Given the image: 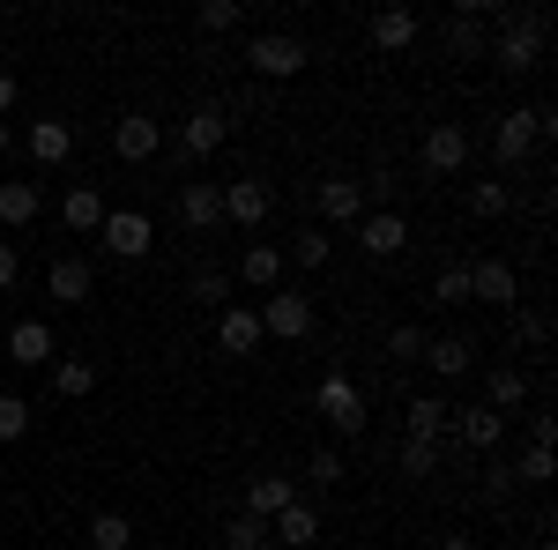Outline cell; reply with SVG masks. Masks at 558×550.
Segmentation results:
<instances>
[{"instance_id":"obj_46","label":"cell","mask_w":558,"mask_h":550,"mask_svg":"<svg viewBox=\"0 0 558 550\" xmlns=\"http://www.w3.org/2000/svg\"><path fill=\"white\" fill-rule=\"evenodd\" d=\"M439 550H476V543L462 536V528H454V536H439Z\"/></svg>"},{"instance_id":"obj_7","label":"cell","mask_w":558,"mask_h":550,"mask_svg":"<svg viewBox=\"0 0 558 550\" xmlns=\"http://www.w3.org/2000/svg\"><path fill=\"white\" fill-rule=\"evenodd\" d=\"M439 45H447V60H454V68H470V60H492V30H484L476 0L447 15V30H439Z\"/></svg>"},{"instance_id":"obj_3","label":"cell","mask_w":558,"mask_h":550,"mask_svg":"<svg viewBox=\"0 0 558 550\" xmlns=\"http://www.w3.org/2000/svg\"><path fill=\"white\" fill-rule=\"evenodd\" d=\"M305 38H291V30H260L254 45H246V68H254L260 83H291V75H305Z\"/></svg>"},{"instance_id":"obj_2","label":"cell","mask_w":558,"mask_h":550,"mask_svg":"<svg viewBox=\"0 0 558 550\" xmlns=\"http://www.w3.org/2000/svg\"><path fill=\"white\" fill-rule=\"evenodd\" d=\"M544 127H551V112L544 105H514V112H499V127H492V157L514 171L536 142H544Z\"/></svg>"},{"instance_id":"obj_35","label":"cell","mask_w":558,"mask_h":550,"mask_svg":"<svg viewBox=\"0 0 558 550\" xmlns=\"http://www.w3.org/2000/svg\"><path fill=\"white\" fill-rule=\"evenodd\" d=\"M89 550H134V521L128 513H89Z\"/></svg>"},{"instance_id":"obj_28","label":"cell","mask_w":558,"mask_h":550,"mask_svg":"<svg viewBox=\"0 0 558 550\" xmlns=\"http://www.w3.org/2000/svg\"><path fill=\"white\" fill-rule=\"evenodd\" d=\"M521 402H529V372H521V365H492V372H484V410L507 417V410H521Z\"/></svg>"},{"instance_id":"obj_12","label":"cell","mask_w":558,"mask_h":550,"mask_svg":"<svg viewBox=\"0 0 558 550\" xmlns=\"http://www.w3.org/2000/svg\"><path fill=\"white\" fill-rule=\"evenodd\" d=\"M223 142H231V112H223V105H194L186 127H179V149H186V157H216Z\"/></svg>"},{"instance_id":"obj_14","label":"cell","mask_w":558,"mask_h":550,"mask_svg":"<svg viewBox=\"0 0 558 550\" xmlns=\"http://www.w3.org/2000/svg\"><path fill=\"white\" fill-rule=\"evenodd\" d=\"M89 291H97V268H89L83 254H60L45 268V297H52V305H89Z\"/></svg>"},{"instance_id":"obj_11","label":"cell","mask_w":558,"mask_h":550,"mask_svg":"<svg viewBox=\"0 0 558 550\" xmlns=\"http://www.w3.org/2000/svg\"><path fill=\"white\" fill-rule=\"evenodd\" d=\"M283 506H299V476H283V468H260V476H246V506L254 521H276Z\"/></svg>"},{"instance_id":"obj_34","label":"cell","mask_w":558,"mask_h":550,"mask_svg":"<svg viewBox=\"0 0 558 550\" xmlns=\"http://www.w3.org/2000/svg\"><path fill=\"white\" fill-rule=\"evenodd\" d=\"M507 476H514V491H544L551 484V447H521Z\"/></svg>"},{"instance_id":"obj_8","label":"cell","mask_w":558,"mask_h":550,"mask_svg":"<svg viewBox=\"0 0 558 550\" xmlns=\"http://www.w3.org/2000/svg\"><path fill=\"white\" fill-rule=\"evenodd\" d=\"M313 201H320V216H328L336 231H357V216H365V179H343V171H328V179L313 186Z\"/></svg>"},{"instance_id":"obj_32","label":"cell","mask_w":558,"mask_h":550,"mask_svg":"<svg viewBox=\"0 0 558 550\" xmlns=\"http://www.w3.org/2000/svg\"><path fill=\"white\" fill-rule=\"evenodd\" d=\"M216 550H268V521H254V513H231V521L216 528Z\"/></svg>"},{"instance_id":"obj_22","label":"cell","mask_w":558,"mask_h":550,"mask_svg":"<svg viewBox=\"0 0 558 550\" xmlns=\"http://www.w3.org/2000/svg\"><path fill=\"white\" fill-rule=\"evenodd\" d=\"M514 297H521V283L507 260H476L470 268V305H514Z\"/></svg>"},{"instance_id":"obj_15","label":"cell","mask_w":558,"mask_h":550,"mask_svg":"<svg viewBox=\"0 0 558 550\" xmlns=\"http://www.w3.org/2000/svg\"><path fill=\"white\" fill-rule=\"evenodd\" d=\"M23 149H31L38 171H60L75 157V127H68V120H31V127H23Z\"/></svg>"},{"instance_id":"obj_30","label":"cell","mask_w":558,"mask_h":550,"mask_svg":"<svg viewBox=\"0 0 558 550\" xmlns=\"http://www.w3.org/2000/svg\"><path fill=\"white\" fill-rule=\"evenodd\" d=\"M52 387H60L68 402H83V394H97V365H89V357H52Z\"/></svg>"},{"instance_id":"obj_21","label":"cell","mask_w":558,"mask_h":550,"mask_svg":"<svg viewBox=\"0 0 558 550\" xmlns=\"http://www.w3.org/2000/svg\"><path fill=\"white\" fill-rule=\"evenodd\" d=\"M447 431H454V410H447L439 394H417V402L402 410V439H439V447H447Z\"/></svg>"},{"instance_id":"obj_20","label":"cell","mask_w":558,"mask_h":550,"mask_svg":"<svg viewBox=\"0 0 558 550\" xmlns=\"http://www.w3.org/2000/svg\"><path fill=\"white\" fill-rule=\"evenodd\" d=\"M454 439L476 447V454H492V447H507V417L484 410V402H470V410H454Z\"/></svg>"},{"instance_id":"obj_23","label":"cell","mask_w":558,"mask_h":550,"mask_svg":"<svg viewBox=\"0 0 558 550\" xmlns=\"http://www.w3.org/2000/svg\"><path fill=\"white\" fill-rule=\"evenodd\" d=\"M425 365L439 380H462V372H476V342L470 335H425Z\"/></svg>"},{"instance_id":"obj_43","label":"cell","mask_w":558,"mask_h":550,"mask_svg":"<svg viewBox=\"0 0 558 550\" xmlns=\"http://www.w3.org/2000/svg\"><path fill=\"white\" fill-rule=\"evenodd\" d=\"M521 342H551V313H544V305L521 313Z\"/></svg>"},{"instance_id":"obj_49","label":"cell","mask_w":558,"mask_h":550,"mask_svg":"<svg viewBox=\"0 0 558 550\" xmlns=\"http://www.w3.org/2000/svg\"><path fill=\"white\" fill-rule=\"evenodd\" d=\"M0 23H8V8H0Z\"/></svg>"},{"instance_id":"obj_1","label":"cell","mask_w":558,"mask_h":550,"mask_svg":"<svg viewBox=\"0 0 558 550\" xmlns=\"http://www.w3.org/2000/svg\"><path fill=\"white\" fill-rule=\"evenodd\" d=\"M544 52H551V15H544V8L499 15V38H492V68H499V75H536Z\"/></svg>"},{"instance_id":"obj_37","label":"cell","mask_w":558,"mask_h":550,"mask_svg":"<svg viewBox=\"0 0 558 550\" xmlns=\"http://www.w3.org/2000/svg\"><path fill=\"white\" fill-rule=\"evenodd\" d=\"M194 30H209V38L239 30V0H202V8H194Z\"/></svg>"},{"instance_id":"obj_5","label":"cell","mask_w":558,"mask_h":550,"mask_svg":"<svg viewBox=\"0 0 558 550\" xmlns=\"http://www.w3.org/2000/svg\"><path fill=\"white\" fill-rule=\"evenodd\" d=\"M254 313H260V335H276V342H305V335H313V320H320L305 291H268Z\"/></svg>"},{"instance_id":"obj_25","label":"cell","mask_w":558,"mask_h":550,"mask_svg":"<svg viewBox=\"0 0 558 550\" xmlns=\"http://www.w3.org/2000/svg\"><path fill=\"white\" fill-rule=\"evenodd\" d=\"M8 357H15V365H52L60 342H52L45 320H15V328H8Z\"/></svg>"},{"instance_id":"obj_40","label":"cell","mask_w":558,"mask_h":550,"mask_svg":"<svg viewBox=\"0 0 558 550\" xmlns=\"http://www.w3.org/2000/svg\"><path fill=\"white\" fill-rule=\"evenodd\" d=\"M31 417H38V410H31L23 394H0V439H23V431H31Z\"/></svg>"},{"instance_id":"obj_13","label":"cell","mask_w":558,"mask_h":550,"mask_svg":"<svg viewBox=\"0 0 558 550\" xmlns=\"http://www.w3.org/2000/svg\"><path fill=\"white\" fill-rule=\"evenodd\" d=\"M157 142H165V127H157L149 112H120V120H112V157H120V164H149Z\"/></svg>"},{"instance_id":"obj_31","label":"cell","mask_w":558,"mask_h":550,"mask_svg":"<svg viewBox=\"0 0 558 550\" xmlns=\"http://www.w3.org/2000/svg\"><path fill=\"white\" fill-rule=\"evenodd\" d=\"M439 454H447L439 439H402V447H395V468H402L410 484H425L432 468H439Z\"/></svg>"},{"instance_id":"obj_45","label":"cell","mask_w":558,"mask_h":550,"mask_svg":"<svg viewBox=\"0 0 558 550\" xmlns=\"http://www.w3.org/2000/svg\"><path fill=\"white\" fill-rule=\"evenodd\" d=\"M0 112H15V75L0 68Z\"/></svg>"},{"instance_id":"obj_24","label":"cell","mask_w":558,"mask_h":550,"mask_svg":"<svg viewBox=\"0 0 558 550\" xmlns=\"http://www.w3.org/2000/svg\"><path fill=\"white\" fill-rule=\"evenodd\" d=\"M268 543H283V550H305V543H320V506H283L276 521H268Z\"/></svg>"},{"instance_id":"obj_26","label":"cell","mask_w":558,"mask_h":550,"mask_svg":"<svg viewBox=\"0 0 558 550\" xmlns=\"http://www.w3.org/2000/svg\"><path fill=\"white\" fill-rule=\"evenodd\" d=\"M239 283H254V291H283V246L254 239V246L239 254Z\"/></svg>"},{"instance_id":"obj_17","label":"cell","mask_w":558,"mask_h":550,"mask_svg":"<svg viewBox=\"0 0 558 550\" xmlns=\"http://www.w3.org/2000/svg\"><path fill=\"white\" fill-rule=\"evenodd\" d=\"M365 30H373V52H387V60H402V52L417 45V30H425V23H417V8H380V15H373Z\"/></svg>"},{"instance_id":"obj_16","label":"cell","mask_w":558,"mask_h":550,"mask_svg":"<svg viewBox=\"0 0 558 550\" xmlns=\"http://www.w3.org/2000/svg\"><path fill=\"white\" fill-rule=\"evenodd\" d=\"M260 313L254 305H223V313H216V350H223V357H254L260 350Z\"/></svg>"},{"instance_id":"obj_4","label":"cell","mask_w":558,"mask_h":550,"mask_svg":"<svg viewBox=\"0 0 558 550\" xmlns=\"http://www.w3.org/2000/svg\"><path fill=\"white\" fill-rule=\"evenodd\" d=\"M97 246L112 260H149V246H157V223L142 209H105V223H97Z\"/></svg>"},{"instance_id":"obj_44","label":"cell","mask_w":558,"mask_h":550,"mask_svg":"<svg viewBox=\"0 0 558 550\" xmlns=\"http://www.w3.org/2000/svg\"><path fill=\"white\" fill-rule=\"evenodd\" d=\"M15 276H23V260H15V246L0 239V291H15Z\"/></svg>"},{"instance_id":"obj_27","label":"cell","mask_w":558,"mask_h":550,"mask_svg":"<svg viewBox=\"0 0 558 550\" xmlns=\"http://www.w3.org/2000/svg\"><path fill=\"white\" fill-rule=\"evenodd\" d=\"M38 209H45L38 179H0V223H8V231H23V223H38Z\"/></svg>"},{"instance_id":"obj_6","label":"cell","mask_w":558,"mask_h":550,"mask_svg":"<svg viewBox=\"0 0 558 550\" xmlns=\"http://www.w3.org/2000/svg\"><path fill=\"white\" fill-rule=\"evenodd\" d=\"M313 410L336 424L343 439H357V431H365V394H357V380H350V372H328V380L313 387Z\"/></svg>"},{"instance_id":"obj_48","label":"cell","mask_w":558,"mask_h":550,"mask_svg":"<svg viewBox=\"0 0 558 550\" xmlns=\"http://www.w3.org/2000/svg\"><path fill=\"white\" fill-rule=\"evenodd\" d=\"M529 550H551V543H529Z\"/></svg>"},{"instance_id":"obj_39","label":"cell","mask_w":558,"mask_h":550,"mask_svg":"<svg viewBox=\"0 0 558 550\" xmlns=\"http://www.w3.org/2000/svg\"><path fill=\"white\" fill-rule=\"evenodd\" d=\"M328 254H336L328 231H299V239H291V260H299V268H328Z\"/></svg>"},{"instance_id":"obj_47","label":"cell","mask_w":558,"mask_h":550,"mask_svg":"<svg viewBox=\"0 0 558 550\" xmlns=\"http://www.w3.org/2000/svg\"><path fill=\"white\" fill-rule=\"evenodd\" d=\"M8 149H15V127H8V120H0V157H8Z\"/></svg>"},{"instance_id":"obj_18","label":"cell","mask_w":558,"mask_h":550,"mask_svg":"<svg viewBox=\"0 0 558 550\" xmlns=\"http://www.w3.org/2000/svg\"><path fill=\"white\" fill-rule=\"evenodd\" d=\"M179 223H186V231H216V223H223V186H216V179H186V186H179Z\"/></svg>"},{"instance_id":"obj_9","label":"cell","mask_w":558,"mask_h":550,"mask_svg":"<svg viewBox=\"0 0 558 550\" xmlns=\"http://www.w3.org/2000/svg\"><path fill=\"white\" fill-rule=\"evenodd\" d=\"M357 246H365L373 260H395L402 246H410V216L402 209H365L357 216Z\"/></svg>"},{"instance_id":"obj_36","label":"cell","mask_w":558,"mask_h":550,"mask_svg":"<svg viewBox=\"0 0 558 550\" xmlns=\"http://www.w3.org/2000/svg\"><path fill=\"white\" fill-rule=\"evenodd\" d=\"M432 305H470V268H462V260H447V268L432 276Z\"/></svg>"},{"instance_id":"obj_38","label":"cell","mask_w":558,"mask_h":550,"mask_svg":"<svg viewBox=\"0 0 558 550\" xmlns=\"http://www.w3.org/2000/svg\"><path fill=\"white\" fill-rule=\"evenodd\" d=\"M194 297H202L209 313H223V305H231V276H223V268H194Z\"/></svg>"},{"instance_id":"obj_10","label":"cell","mask_w":558,"mask_h":550,"mask_svg":"<svg viewBox=\"0 0 558 550\" xmlns=\"http://www.w3.org/2000/svg\"><path fill=\"white\" fill-rule=\"evenodd\" d=\"M425 171H439V179H462L470 171V127L462 120H439L425 134Z\"/></svg>"},{"instance_id":"obj_29","label":"cell","mask_w":558,"mask_h":550,"mask_svg":"<svg viewBox=\"0 0 558 550\" xmlns=\"http://www.w3.org/2000/svg\"><path fill=\"white\" fill-rule=\"evenodd\" d=\"M507 209H514V186H507V179H476L470 186V216L476 223H499Z\"/></svg>"},{"instance_id":"obj_33","label":"cell","mask_w":558,"mask_h":550,"mask_svg":"<svg viewBox=\"0 0 558 550\" xmlns=\"http://www.w3.org/2000/svg\"><path fill=\"white\" fill-rule=\"evenodd\" d=\"M60 216H68V231H97V223H105V194H97V186H68Z\"/></svg>"},{"instance_id":"obj_41","label":"cell","mask_w":558,"mask_h":550,"mask_svg":"<svg viewBox=\"0 0 558 550\" xmlns=\"http://www.w3.org/2000/svg\"><path fill=\"white\" fill-rule=\"evenodd\" d=\"M305 476H313V484H320V491H336V484H343L350 468H343V454H336V447H320V454H313V462H305Z\"/></svg>"},{"instance_id":"obj_19","label":"cell","mask_w":558,"mask_h":550,"mask_svg":"<svg viewBox=\"0 0 558 550\" xmlns=\"http://www.w3.org/2000/svg\"><path fill=\"white\" fill-rule=\"evenodd\" d=\"M268 201H276L268 179H231L223 186V223H246L254 231V223H268Z\"/></svg>"},{"instance_id":"obj_42","label":"cell","mask_w":558,"mask_h":550,"mask_svg":"<svg viewBox=\"0 0 558 550\" xmlns=\"http://www.w3.org/2000/svg\"><path fill=\"white\" fill-rule=\"evenodd\" d=\"M387 357H395V365H417V357H425V328H395V335H387Z\"/></svg>"}]
</instances>
